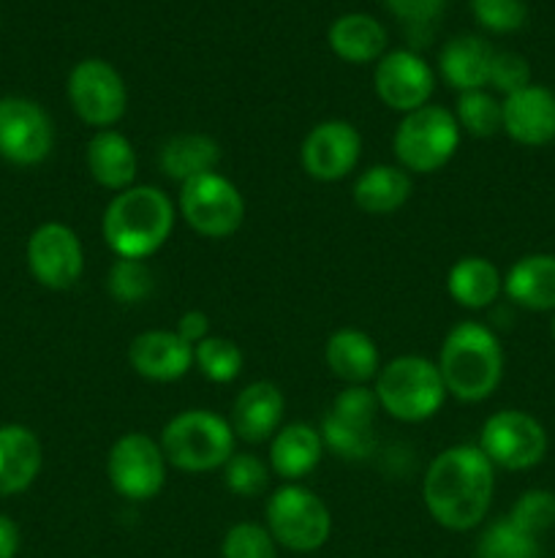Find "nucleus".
Wrapping results in <instances>:
<instances>
[{
  "label": "nucleus",
  "instance_id": "nucleus-15",
  "mask_svg": "<svg viewBox=\"0 0 555 558\" xmlns=\"http://www.w3.org/2000/svg\"><path fill=\"white\" fill-rule=\"evenodd\" d=\"M362 158V136L348 120H321L305 134L299 161L308 178L337 183L357 169Z\"/></svg>",
  "mask_w": 555,
  "mask_h": 558
},
{
  "label": "nucleus",
  "instance_id": "nucleus-20",
  "mask_svg": "<svg viewBox=\"0 0 555 558\" xmlns=\"http://www.w3.org/2000/svg\"><path fill=\"white\" fill-rule=\"evenodd\" d=\"M87 172L101 189L120 191L136 185V172H139V158H136L134 145L118 129H101L90 136L85 150Z\"/></svg>",
  "mask_w": 555,
  "mask_h": 558
},
{
  "label": "nucleus",
  "instance_id": "nucleus-11",
  "mask_svg": "<svg viewBox=\"0 0 555 558\" xmlns=\"http://www.w3.org/2000/svg\"><path fill=\"white\" fill-rule=\"evenodd\" d=\"M547 430L533 414L520 409H504L484 420L479 430V450L495 469L528 472L547 456Z\"/></svg>",
  "mask_w": 555,
  "mask_h": 558
},
{
  "label": "nucleus",
  "instance_id": "nucleus-17",
  "mask_svg": "<svg viewBox=\"0 0 555 558\" xmlns=\"http://www.w3.org/2000/svg\"><path fill=\"white\" fill-rule=\"evenodd\" d=\"M501 131L522 147L555 142V96L542 85H528L501 101Z\"/></svg>",
  "mask_w": 555,
  "mask_h": 558
},
{
  "label": "nucleus",
  "instance_id": "nucleus-18",
  "mask_svg": "<svg viewBox=\"0 0 555 558\" xmlns=\"http://www.w3.org/2000/svg\"><path fill=\"white\" fill-rule=\"evenodd\" d=\"M283 412H286V398L275 381H250L248 387L237 392L232 403V423L234 436L248 445H261L270 441L281 430Z\"/></svg>",
  "mask_w": 555,
  "mask_h": 558
},
{
  "label": "nucleus",
  "instance_id": "nucleus-40",
  "mask_svg": "<svg viewBox=\"0 0 555 558\" xmlns=\"http://www.w3.org/2000/svg\"><path fill=\"white\" fill-rule=\"evenodd\" d=\"M174 332H177L180 338H183L188 347H199L205 338H210V316L205 314V311L199 308H190L185 311L183 316L177 319V327H174Z\"/></svg>",
  "mask_w": 555,
  "mask_h": 558
},
{
  "label": "nucleus",
  "instance_id": "nucleus-7",
  "mask_svg": "<svg viewBox=\"0 0 555 558\" xmlns=\"http://www.w3.org/2000/svg\"><path fill=\"white\" fill-rule=\"evenodd\" d=\"M264 526L292 554H316L332 534L330 507L303 483H283L272 490L264 507Z\"/></svg>",
  "mask_w": 555,
  "mask_h": 558
},
{
  "label": "nucleus",
  "instance_id": "nucleus-19",
  "mask_svg": "<svg viewBox=\"0 0 555 558\" xmlns=\"http://www.w3.org/2000/svg\"><path fill=\"white\" fill-rule=\"evenodd\" d=\"M128 363L147 381H177L194 368V347L174 330H145L128 343Z\"/></svg>",
  "mask_w": 555,
  "mask_h": 558
},
{
  "label": "nucleus",
  "instance_id": "nucleus-30",
  "mask_svg": "<svg viewBox=\"0 0 555 558\" xmlns=\"http://www.w3.org/2000/svg\"><path fill=\"white\" fill-rule=\"evenodd\" d=\"M479 558H542L539 537L517 529L509 518L488 523L477 543Z\"/></svg>",
  "mask_w": 555,
  "mask_h": 558
},
{
  "label": "nucleus",
  "instance_id": "nucleus-33",
  "mask_svg": "<svg viewBox=\"0 0 555 558\" xmlns=\"http://www.w3.org/2000/svg\"><path fill=\"white\" fill-rule=\"evenodd\" d=\"M152 270L141 259H114L109 267L107 289L112 300L123 305H136L152 294Z\"/></svg>",
  "mask_w": 555,
  "mask_h": 558
},
{
  "label": "nucleus",
  "instance_id": "nucleus-28",
  "mask_svg": "<svg viewBox=\"0 0 555 558\" xmlns=\"http://www.w3.org/2000/svg\"><path fill=\"white\" fill-rule=\"evenodd\" d=\"M330 47L341 60L354 65L379 63L381 54L386 52V27L375 16L351 11V14L337 16L330 25Z\"/></svg>",
  "mask_w": 555,
  "mask_h": 558
},
{
  "label": "nucleus",
  "instance_id": "nucleus-31",
  "mask_svg": "<svg viewBox=\"0 0 555 558\" xmlns=\"http://www.w3.org/2000/svg\"><path fill=\"white\" fill-rule=\"evenodd\" d=\"M452 114H455L462 134L473 136V140H490L501 131V101L484 87L460 93Z\"/></svg>",
  "mask_w": 555,
  "mask_h": 558
},
{
  "label": "nucleus",
  "instance_id": "nucleus-12",
  "mask_svg": "<svg viewBox=\"0 0 555 558\" xmlns=\"http://www.w3.org/2000/svg\"><path fill=\"white\" fill-rule=\"evenodd\" d=\"M65 93L76 118L96 131L114 129L128 109L125 80L112 63L101 58L79 60L71 69Z\"/></svg>",
  "mask_w": 555,
  "mask_h": 558
},
{
  "label": "nucleus",
  "instance_id": "nucleus-27",
  "mask_svg": "<svg viewBox=\"0 0 555 558\" xmlns=\"http://www.w3.org/2000/svg\"><path fill=\"white\" fill-rule=\"evenodd\" d=\"M221 163V145L212 136L188 131V134H174L158 150V167L174 183H188L199 174L218 172Z\"/></svg>",
  "mask_w": 555,
  "mask_h": 558
},
{
  "label": "nucleus",
  "instance_id": "nucleus-14",
  "mask_svg": "<svg viewBox=\"0 0 555 558\" xmlns=\"http://www.w3.org/2000/svg\"><path fill=\"white\" fill-rule=\"evenodd\" d=\"M27 270L41 287L52 292H65L85 272V248L71 227L60 221H47L33 229L27 238Z\"/></svg>",
  "mask_w": 555,
  "mask_h": 558
},
{
  "label": "nucleus",
  "instance_id": "nucleus-1",
  "mask_svg": "<svg viewBox=\"0 0 555 558\" xmlns=\"http://www.w3.org/2000/svg\"><path fill=\"white\" fill-rule=\"evenodd\" d=\"M495 496V466L477 445H455L430 461L422 501L446 532H473L488 518Z\"/></svg>",
  "mask_w": 555,
  "mask_h": 558
},
{
  "label": "nucleus",
  "instance_id": "nucleus-43",
  "mask_svg": "<svg viewBox=\"0 0 555 558\" xmlns=\"http://www.w3.org/2000/svg\"><path fill=\"white\" fill-rule=\"evenodd\" d=\"M553 96H555V90H553Z\"/></svg>",
  "mask_w": 555,
  "mask_h": 558
},
{
  "label": "nucleus",
  "instance_id": "nucleus-23",
  "mask_svg": "<svg viewBox=\"0 0 555 558\" xmlns=\"http://www.w3.org/2000/svg\"><path fill=\"white\" fill-rule=\"evenodd\" d=\"M44 447L25 425H0V496H16L41 474Z\"/></svg>",
  "mask_w": 555,
  "mask_h": 558
},
{
  "label": "nucleus",
  "instance_id": "nucleus-42",
  "mask_svg": "<svg viewBox=\"0 0 555 558\" xmlns=\"http://www.w3.org/2000/svg\"><path fill=\"white\" fill-rule=\"evenodd\" d=\"M550 330H553V338H555V314H553V325H550Z\"/></svg>",
  "mask_w": 555,
  "mask_h": 558
},
{
  "label": "nucleus",
  "instance_id": "nucleus-6",
  "mask_svg": "<svg viewBox=\"0 0 555 558\" xmlns=\"http://www.w3.org/2000/svg\"><path fill=\"white\" fill-rule=\"evenodd\" d=\"M460 125L452 109L428 104L422 109L403 114L392 136L397 167L408 174H433L455 158L460 147Z\"/></svg>",
  "mask_w": 555,
  "mask_h": 558
},
{
  "label": "nucleus",
  "instance_id": "nucleus-21",
  "mask_svg": "<svg viewBox=\"0 0 555 558\" xmlns=\"http://www.w3.org/2000/svg\"><path fill=\"white\" fill-rule=\"evenodd\" d=\"M324 363L335 379L354 387L375 381L381 371V354L368 332L357 327H341L326 338Z\"/></svg>",
  "mask_w": 555,
  "mask_h": 558
},
{
  "label": "nucleus",
  "instance_id": "nucleus-32",
  "mask_svg": "<svg viewBox=\"0 0 555 558\" xmlns=\"http://www.w3.org/2000/svg\"><path fill=\"white\" fill-rule=\"evenodd\" d=\"M243 349L223 336H210L194 347V368L212 385H229L243 374Z\"/></svg>",
  "mask_w": 555,
  "mask_h": 558
},
{
  "label": "nucleus",
  "instance_id": "nucleus-39",
  "mask_svg": "<svg viewBox=\"0 0 555 558\" xmlns=\"http://www.w3.org/2000/svg\"><path fill=\"white\" fill-rule=\"evenodd\" d=\"M392 14L411 27H424L435 22L444 9V0H384Z\"/></svg>",
  "mask_w": 555,
  "mask_h": 558
},
{
  "label": "nucleus",
  "instance_id": "nucleus-13",
  "mask_svg": "<svg viewBox=\"0 0 555 558\" xmlns=\"http://www.w3.org/2000/svg\"><path fill=\"white\" fill-rule=\"evenodd\" d=\"M52 147L54 125L41 104L22 96L0 98V158L14 167H36Z\"/></svg>",
  "mask_w": 555,
  "mask_h": 558
},
{
  "label": "nucleus",
  "instance_id": "nucleus-36",
  "mask_svg": "<svg viewBox=\"0 0 555 558\" xmlns=\"http://www.w3.org/2000/svg\"><path fill=\"white\" fill-rule=\"evenodd\" d=\"M221 558H278V543L261 523H234L223 534Z\"/></svg>",
  "mask_w": 555,
  "mask_h": 558
},
{
  "label": "nucleus",
  "instance_id": "nucleus-3",
  "mask_svg": "<svg viewBox=\"0 0 555 558\" xmlns=\"http://www.w3.org/2000/svg\"><path fill=\"white\" fill-rule=\"evenodd\" d=\"M446 392L460 403H482L504 379V349L482 322H460L446 332L435 360Z\"/></svg>",
  "mask_w": 555,
  "mask_h": 558
},
{
  "label": "nucleus",
  "instance_id": "nucleus-9",
  "mask_svg": "<svg viewBox=\"0 0 555 558\" xmlns=\"http://www.w3.org/2000/svg\"><path fill=\"white\" fill-rule=\"evenodd\" d=\"M177 216L201 238L226 240L243 227L245 199L232 180L207 172L180 185Z\"/></svg>",
  "mask_w": 555,
  "mask_h": 558
},
{
  "label": "nucleus",
  "instance_id": "nucleus-16",
  "mask_svg": "<svg viewBox=\"0 0 555 558\" xmlns=\"http://www.w3.org/2000/svg\"><path fill=\"white\" fill-rule=\"evenodd\" d=\"M373 87L381 104L408 114L430 104L435 90V74L422 54L411 49H392L381 54L373 71Z\"/></svg>",
  "mask_w": 555,
  "mask_h": 558
},
{
  "label": "nucleus",
  "instance_id": "nucleus-35",
  "mask_svg": "<svg viewBox=\"0 0 555 558\" xmlns=\"http://www.w3.org/2000/svg\"><path fill=\"white\" fill-rule=\"evenodd\" d=\"M506 518L531 537H542L544 532L555 526V494L544 488L526 490V494L517 496Z\"/></svg>",
  "mask_w": 555,
  "mask_h": 558
},
{
  "label": "nucleus",
  "instance_id": "nucleus-8",
  "mask_svg": "<svg viewBox=\"0 0 555 558\" xmlns=\"http://www.w3.org/2000/svg\"><path fill=\"white\" fill-rule=\"evenodd\" d=\"M379 412L381 407L373 387H343L321 417L319 434L324 450L335 452L343 461H368L379 447V434H375Z\"/></svg>",
  "mask_w": 555,
  "mask_h": 558
},
{
  "label": "nucleus",
  "instance_id": "nucleus-22",
  "mask_svg": "<svg viewBox=\"0 0 555 558\" xmlns=\"http://www.w3.org/2000/svg\"><path fill=\"white\" fill-rule=\"evenodd\" d=\"M321 458H324V441L319 428L308 423H288L281 425V430L270 439L267 463L283 483H299L316 472Z\"/></svg>",
  "mask_w": 555,
  "mask_h": 558
},
{
  "label": "nucleus",
  "instance_id": "nucleus-24",
  "mask_svg": "<svg viewBox=\"0 0 555 558\" xmlns=\"http://www.w3.org/2000/svg\"><path fill=\"white\" fill-rule=\"evenodd\" d=\"M495 49L484 41L482 36L462 33V36L449 38L441 47L439 71L449 87L457 93L482 90L490 82V65H493Z\"/></svg>",
  "mask_w": 555,
  "mask_h": 558
},
{
  "label": "nucleus",
  "instance_id": "nucleus-34",
  "mask_svg": "<svg viewBox=\"0 0 555 558\" xmlns=\"http://www.w3.org/2000/svg\"><path fill=\"white\" fill-rule=\"evenodd\" d=\"M270 474V463H264L254 452H234L223 463V485L229 494L239 496V499H254V496L264 494Z\"/></svg>",
  "mask_w": 555,
  "mask_h": 558
},
{
  "label": "nucleus",
  "instance_id": "nucleus-25",
  "mask_svg": "<svg viewBox=\"0 0 555 558\" xmlns=\"http://www.w3.org/2000/svg\"><path fill=\"white\" fill-rule=\"evenodd\" d=\"M504 294L517 308L555 314V254H528L504 276Z\"/></svg>",
  "mask_w": 555,
  "mask_h": 558
},
{
  "label": "nucleus",
  "instance_id": "nucleus-26",
  "mask_svg": "<svg viewBox=\"0 0 555 558\" xmlns=\"http://www.w3.org/2000/svg\"><path fill=\"white\" fill-rule=\"evenodd\" d=\"M411 174L397 163H373L354 180V205L368 216H392L411 199Z\"/></svg>",
  "mask_w": 555,
  "mask_h": 558
},
{
  "label": "nucleus",
  "instance_id": "nucleus-37",
  "mask_svg": "<svg viewBox=\"0 0 555 558\" xmlns=\"http://www.w3.org/2000/svg\"><path fill=\"white\" fill-rule=\"evenodd\" d=\"M471 11L490 33H517L528 20L526 0H471Z\"/></svg>",
  "mask_w": 555,
  "mask_h": 558
},
{
  "label": "nucleus",
  "instance_id": "nucleus-2",
  "mask_svg": "<svg viewBox=\"0 0 555 558\" xmlns=\"http://www.w3.org/2000/svg\"><path fill=\"white\" fill-rule=\"evenodd\" d=\"M177 205L158 185H131L109 199L101 218L103 243L114 259H150L169 243Z\"/></svg>",
  "mask_w": 555,
  "mask_h": 558
},
{
  "label": "nucleus",
  "instance_id": "nucleus-41",
  "mask_svg": "<svg viewBox=\"0 0 555 558\" xmlns=\"http://www.w3.org/2000/svg\"><path fill=\"white\" fill-rule=\"evenodd\" d=\"M16 554H20V529L0 512V558H16Z\"/></svg>",
  "mask_w": 555,
  "mask_h": 558
},
{
  "label": "nucleus",
  "instance_id": "nucleus-10",
  "mask_svg": "<svg viewBox=\"0 0 555 558\" xmlns=\"http://www.w3.org/2000/svg\"><path fill=\"white\" fill-rule=\"evenodd\" d=\"M166 456L161 450V441L141 430L123 434L107 456V477L114 494L125 501L156 499L166 485Z\"/></svg>",
  "mask_w": 555,
  "mask_h": 558
},
{
  "label": "nucleus",
  "instance_id": "nucleus-38",
  "mask_svg": "<svg viewBox=\"0 0 555 558\" xmlns=\"http://www.w3.org/2000/svg\"><path fill=\"white\" fill-rule=\"evenodd\" d=\"M490 87H493L495 93H501V96H511V93L522 90V87L531 85V65H528V60L522 58V54L517 52H509V49H504V52H495L493 54V65H490Z\"/></svg>",
  "mask_w": 555,
  "mask_h": 558
},
{
  "label": "nucleus",
  "instance_id": "nucleus-29",
  "mask_svg": "<svg viewBox=\"0 0 555 558\" xmlns=\"http://www.w3.org/2000/svg\"><path fill=\"white\" fill-rule=\"evenodd\" d=\"M446 292L460 308L482 311L504 292V276L484 256H462L446 272Z\"/></svg>",
  "mask_w": 555,
  "mask_h": 558
},
{
  "label": "nucleus",
  "instance_id": "nucleus-4",
  "mask_svg": "<svg viewBox=\"0 0 555 558\" xmlns=\"http://www.w3.org/2000/svg\"><path fill=\"white\" fill-rule=\"evenodd\" d=\"M373 392L381 412L397 423H424L435 417L449 398L439 365L422 354H400L381 365Z\"/></svg>",
  "mask_w": 555,
  "mask_h": 558
},
{
  "label": "nucleus",
  "instance_id": "nucleus-5",
  "mask_svg": "<svg viewBox=\"0 0 555 558\" xmlns=\"http://www.w3.org/2000/svg\"><path fill=\"white\" fill-rule=\"evenodd\" d=\"M234 428L226 417L210 409H185L174 414L161 430V450L169 466L188 474L223 469L234 456Z\"/></svg>",
  "mask_w": 555,
  "mask_h": 558
}]
</instances>
